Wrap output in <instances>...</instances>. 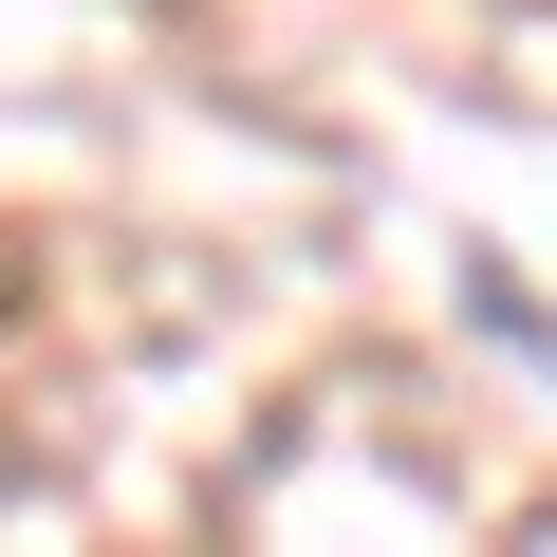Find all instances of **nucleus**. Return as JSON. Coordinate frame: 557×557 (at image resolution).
<instances>
[{"instance_id": "f257e3e1", "label": "nucleus", "mask_w": 557, "mask_h": 557, "mask_svg": "<svg viewBox=\"0 0 557 557\" xmlns=\"http://www.w3.org/2000/svg\"><path fill=\"white\" fill-rule=\"evenodd\" d=\"M483 335H520V354H557V317L520 298V278H483Z\"/></svg>"}]
</instances>
